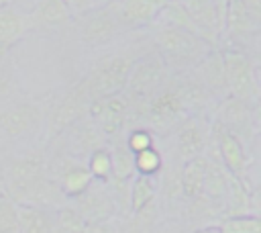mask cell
<instances>
[{
	"mask_svg": "<svg viewBox=\"0 0 261 233\" xmlns=\"http://www.w3.org/2000/svg\"><path fill=\"white\" fill-rule=\"evenodd\" d=\"M51 211L35 204H18V233H51Z\"/></svg>",
	"mask_w": 261,
	"mask_h": 233,
	"instance_id": "21",
	"label": "cell"
},
{
	"mask_svg": "<svg viewBox=\"0 0 261 233\" xmlns=\"http://www.w3.org/2000/svg\"><path fill=\"white\" fill-rule=\"evenodd\" d=\"M222 61H224L226 96L239 98L257 108L259 104L257 57L239 49H222Z\"/></svg>",
	"mask_w": 261,
	"mask_h": 233,
	"instance_id": "5",
	"label": "cell"
},
{
	"mask_svg": "<svg viewBox=\"0 0 261 233\" xmlns=\"http://www.w3.org/2000/svg\"><path fill=\"white\" fill-rule=\"evenodd\" d=\"M88 172L92 174L94 180L98 182H110L112 176V161H110V151L108 147H98L88 155V164H86Z\"/></svg>",
	"mask_w": 261,
	"mask_h": 233,
	"instance_id": "24",
	"label": "cell"
},
{
	"mask_svg": "<svg viewBox=\"0 0 261 233\" xmlns=\"http://www.w3.org/2000/svg\"><path fill=\"white\" fill-rule=\"evenodd\" d=\"M194 233H220L218 227H202V229H196Z\"/></svg>",
	"mask_w": 261,
	"mask_h": 233,
	"instance_id": "33",
	"label": "cell"
},
{
	"mask_svg": "<svg viewBox=\"0 0 261 233\" xmlns=\"http://www.w3.org/2000/svg\"><path fill=\"white\" fill-rule=\"evenodd\" d=\"M124 143L133 153H139V151H143L147 147H153V133L147 127H135V129H130L126 133Z\"/></svg>",
	"mask_w": 261,
	"mask_h": 233,
	"instance_id": "29",
	"label": "cell"
},
{
	"mask_svg": "<svg viewBox=\"0 0 261 233\" xmlns=\"http://www.w3.org/2000/svg\"><path fill=\"white\" fill-rule=\"evenodd\" d=\"M53 229L51 233H84L86 221L80 217V213L71 204H61L51 213Z\"/></svg>",
	"mask_w": 261,
	"mask_h": 233,
	"instance_id": "23",
	"label": "cell"
},
{
	"mask_svg": "<svg viewBox=\"0 0 261 233\" xmlns=\"http://www.w3.org/2000/svg\"><path fill=\"white\" fill-rule=\"evenodd\" d=\"M206 143H208V129L200 116L190 114L175 127V151L181 161L204 155Z\"/></svg>",
	"mask_w": 261,
	"mask_h": 233,
	"instance_id": "14",
	"label": "cell"
},
{
	"mask_svg": "<svg viewBox=\"0 0 261 233\" xmlns=\"http://www.w3.org/2000/svg\"><path fill=\"white\" fill-rule=\"evenodd\" d=\"M73 200V208L80 213V217L86 223H104L110 221L116 213V200L108 186V182L94 180L82 194H77Z\"/></svg>",
	"mask_w": 261,
	"mask_h": 233,
	"instance_id": "10",
	"label": "cell"
},
{
	"mask_svg": "<svg viewBox=\"0 0 261 233\" xmlns=\"http://www.w3.org/2000/svg\"><path fill=\"white\" fill-rule=\"evenodd\" d=\"M139 55H133L128 51H114L98 57L90 67V72L86 74V78H82L90 100L122 92L126 86L130 67Z\"/></svg>",
	"mask_w": 261,
	"mask_h": 233,
	"instance_id": "3",
	"label": "cell"
},
{
	"mask_svg": "<svg viewBox=\"0 0 261 233\" xmlns=\"http://www.w3.org/2000/svg\"><path fill=\"white\" fill-rule=\"evenodd\" d=\"M71 25L75 27L80 41L88 47H106L122 33L116 14V0H108L106 4L75 14Z\"/></svg>",
	"mask_w": 261,
	"mask_h": 233,
	"instance_id": "6",
	"label": "cell"
},
{
	"mask_svg": "<svg viewBox=\"0 0 261 233\" xmlns=\"http://www.w3.org/2000/svg\"><path fill=\"white\" fill-rule=\"evenodd\" d=\"M155 221H157V206L153 200L147 206L133 213V219L128 223V233H153Z\"/></svg>",
	"mask_w": 261,
	"mask_h": 233,
	"instance_id": "27",
	"label": "cell"
},
{
	"mask_svg": "<svg viewBox=\"0 0 261 233\" xmlns=\"http://www.w3.org/2000/svg\"><path fill=\"white\" fill-rule=\"evenodd\" d=\"M110 161H112V176H110V182L112 184H130L133 176L137 174L135 172V153L126 147L124 143V137H114L110 139Z\"/></svg>",
	"mask_w": 261,
	"mask_h": 233,
	"instance_id": "19",
	"label": "cell"
},
{
	"mask_svg": "<svg viewBox=\"0 0 261 233\" xmlns=\"http://www.w3.org/2000/svg\"><path fill=\"white\" fill-rule=\"evenodd\" d=\"M84 233H116V231L108 221H104V223H86Z\"/></svg>",
	"mask_w": 261,
	"mask_h": 233,
	"instance_id": "32",
	"label": "cell"
},
{
	"mask_svg": "<svg viewBox=\"0 0 261 233\" xmlns=\"http://www.w3.org/2000/svg\"><path fill=\"white\" fill-rule=\"evenodd\" d=\"M8 2H10V0H0V8H2V6H6Z\"/></svg>",
	"mask_w": 261,
	"mask_h": 233,
	"instance_id": "34",
	"label": "cell"
},
{
	"mask_svg": "<svg viewBox=\"0 0 261 233\" xmlns=\"http://www.w3.org/2000/svg\"><path fill=\"white\" fill-rule=\"evenodd\" d=\"M63 2H65V6L71 10L73 16L80 14V12H86V10H90V8L96 6V0H63Z\"/></svg>",
	"mask_w": 261,
	"mask_h": 233,
	"instance_id": "31",
	"label": "cell"
},
{
	"mask_svg": "<svg viewBox=\"0 0 261 233\" xmlns=\"http://www.w3.org/2000/svg\"><path fill=\"white\" fill-rule=\"evenodd\" d=\"M169 0H116V14L122 31H141L155 22Z\"/></svg>",
	"mask_w": 261,
	"mask_h": 233,
	"instance_id": "13",
	"label": "cell"
},
{
	"mask_svg": "<svg viewBox=\"0 0 261 233\" xmlns=\"http://www.w3.org/2000/svg\"><path fill=\"white\" fill-rule=\"evenodd\" d=\"M47 159L43 149L8 157L0 166L2 192L16 204H35L43 208L61 206L65 196L49 178Z\"/></svg>",
	"mask_w": 261,
	"mask_h": 233,
	"instance_id": "1",
	"label": "cell"
},
{
	"mask_svg": "<svg viewBox=\"0 0 261 233\" xmlns=\"http://www.w3.org/2000/svg\"><path fill=\"white\" fill-rule=\"evenodd\" d=\"M194 72L202 80V84L210 90L212 96L224 98L226 96V80H224V61H222V49H210L196 65Z\"/></svg>",
	"mask_w": 261,
	"mask_h": 233,
	"instance_id": "16",
	"label": "cell"
},
{
	"mask_svg": "<svg viewBox=\"0 0 261 233\" xmlns=\"http://www.w3.org/2000/svg\"><path fill=\"white\" fill-rule=\"evenodd\" d=\"M151 27H153L151 33L153 49L159 53V57L163 59L169 72L192 69L210 49H216L190 31L159 22H153Z\"/></svg>",
	"mask_w": 261,
	"mask_h": 233,
	"instance_id": "2",
	"label": "cell"
},
{
	"mask_svg": "<svg viewBox=\"0 0 261 233\" xmlns=\"http://www.w3.org/2000/svg\"><path fill=\"white\" fill-rule=\"evenodd\" d=\"M169 76L171 72L167 69V65L163 63V59L155 49L143 51L135 59L130 74L126 78V86L122 90V94L130 102V119H133V110L143 102H147L169 80Z\"/></svg>",
	"mask_w": 261,
	"mask_h": 233,
	"instance_id": "4",
	"label": "cell"
},
{
	"mask_svg": "<svg viewBox=\"0 0 261 233\" xmlns=\"http://www.w3.org/2000/svg\"><path fill=\"white\" fill-rule=\"evenodd\" d=\"M228 188H230V174L226 172L222 161L218 157H212V159L206 157V174H204L202 196L210 204H224Z\"/></svg>",
	"mask_w": 261,
	"mask_h": 233,
	"instance_id": "18",
	"label": "cell"
},
{
	"mask_svg": "<svg viewBox=\"0 0 261 233\" xmlns=\"http://www.w3.org/2000/svg\"><path fill=\"white\" fill-rule=\"evenodd\" d=\"M88 106H90V96H88L82 80L75 82L71 88H67L57 98H53L49 108H43L45 110V125L43 127H47L49 139H57L69 127H73L75 123L86 119Z\"/></svg>",
	"mask_w": 261,
	"mask_h": 233,
	"instance_id": "7",
	"label": "cell"
},
{
	"mask_svg": "<svg viewBox=\"0 0 261 233\" xmlns=\"http://www.w3.org/2000/svg\"><path fill=\"white\" fill-rule=\"evenodd\" d=\"M255 114H257L255 106H251L239 98L224 96V98H220V102L216 106L214 123L222 125L226 131L237 135L241 141L243 139L249 141L255 133Z\"/></svg>",
	"mask_w": 261,
	"mask_h": 233,
	"instance_id": "11",
	"label": "cell"
},
{
	"mask_svg": "<svg viewBox=\"0 0 261 233\" xmlns=\"http://www.w3.org/2000/svg\"><path fill=\"white\" fill-rule=\"evenodd\" d=\"M161 170H163V157H161V153H159V149L155 145L135 153V172L137 174L155 176Z\"/></svg>",
	"mask_w": 261,
	"mask_h": 233,
	"instance_id": "26",
	"label": "cell"
},
{
	"mask_svg": "<svg viewBox=\"0 0 261 233\" xmlns=\"http://www.w3.org/2000/svg\"><path fill=\"white\" fill-rule=\"evenodd\" d=\"M14 86L12 67L8 63V53H0V100H4Z\"/></svg>",
	"mask_w": 261,
	"mask_h": 233,
	"instance_id": "30",
	"label": "cell"
},
{
	"mask_svg": "<svg viewBox=\"0 0 261 233\" xmlns=\"http://www.w3.org/2000/svg\"><path fill=\"white\" fill-rule=\"evenodd\" d=\"M0 233H18V204L0 194Z\"/></svg>",
	"mask_w": 261,
	"mask_h": 233,
	"instance_id": "28",
	"label": "cell"
},
{
	"mask_svg": "<svg viewBox=\"0 0 261 233\" xmlns=\"http://www.w3.org/2000/svg\"><path fill=\"white\" fill-rule=\"evenodd\" d=\"M210 135L212 139L216 141V151H218V159L222 161V166L226 168V172L239 180H245V174H247V151H245V145L243 141L232 135L230 131H226L222 125L218 123H212V129H210Z\"/></svg>",
	"mask_w": 261,
	"mask_h": 233,
	"instance_id": "12",
	"label": "cell"
},
{
	"mask_svg": "<svg viewBox=\"0 0 261 233\" xmlns=\"http://www.w3.org/2000/svg\"><path fill=\"white\" fill-rule=\"evenodd\" d=\"M71 10L63 0H37L27 14L29 31H57L71 25Z\"/></svg>",
	"mask_w": 261,
	"mask_h": 233,
	"instance_id": "15",
	"label": "cell"
},
{
	"mask_svg": "<svg viewBox=\"0 0 261 233\" xmlns=\"http://www.w3.org/2000/svg\"><path fill=\"white\" fill-rule=\"evenodd\" d=\"M29 33L27 12L16 8L12 2L0 8V53H8Z\"/></svg>",
	"mask_w": 261,
	"mask_h": 233,
	"instance_id": "17",
	"label": "cell"
},
{
	"mask_svg": "<svg viewBox=\"0 0 261 233\" xmlns=\"http://www.w3.org/2000/svg\"><path fill=\"white\" fill-rule=\"evenodd\" d=\"M45 125V110L33 100H10L0 104V135L6 139L31 137Z\"/></svg>",
	"mask_w": 261,
	"mask_h": 233,
	"instance_id": "8",
	"label": "cell"
},
{
	"mask_svg": "<svg viewBox=\"0 0 261 233\" xmlns=\"http://www.w3.org/2000/svg\"><path fill=\"white\" fill-rule=\"evenodd\" d=\"M204 174H206V155L192 157L184 161L179 170V186H181V196L188 200L202 198V188H204Z\"/></svg>",
	"mask_w": 261,
	"mask_h": 233,
	"instance_id": "20",
	"label": "cell"
},
{
	"mask_svg": "<svg viewBox=\"0 0 261 233\" xmlns=\"http://www.w3.org/2000/svg\"><path fill=\"white\" fill-rule=\"evenodd\" d=\"M218 229L220 233H261V219L257 215H234L226 217Z\"/></svg>",
	"mask_w": 261,
	"mask_h": 233,
	"instance_id": "25",
	"label": "cell"
},
{
	"mask_svg": "<svg viewBox=\"0 0 261 233\" xmlns=\"http://www.w3.org/2000/svg\"><path fill=\"white\" fill-rule=\"evenodd\" d=\"M88 116L98 127V131L104 135V139H108V141L124 135L126 127L133 123L130 102L122 92L90 100Z\"/></svg>",
	"mask_w": 261,
	"mask_h": 233,
	"instance_id": "9",
	"label": "cell"
},
{
	"mask_svg": "<svg viewBox=\"0 0 261 233\" xmlns=\"http://www.w3.org/2000/svg\"><path fill=\"white\" fill-rule=\"evenodd\" d=\"M155 192H157V186H155L153 176L137 174L130 180V186H128V208H130V213H135V211L147 206L149 202H153Z\"/></svg>",
	"mask_w": 261,
	"mask_h": 233,
	"instance_id": "22",
	"label": "cell"
},
{
	"mask_svg": "<svg viewBox=\"0 0 261 233\" xmlns=\"http://www.w3.org/2000/svg\"><path fill=\"white\" fill-rule=\"evenodd\" d=\"M0 194H4V192H2V178H0Z\"/></svg>",
	"mask_w": 261,
	"mask_h": 233,
	"instance_id": "35",
	"label": "cell"
}]
</instances>
